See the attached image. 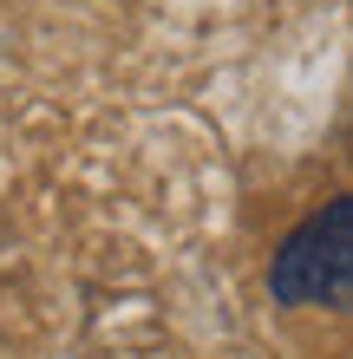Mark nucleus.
Listing matches in <instances>:
<instances>
[{"label":"nucleus","mask_w":353,"mask_h":359,"mask_svg":"<svg viewBox=\"0 0 353 359\" xmlns=\"http://www.w3.org/2000/svg\"><path fill=\"white\" fill-rule=\"evenodd\" d=\"M268 294L281 307H353V196H334L307 216L268 262Z\"/></svg>","instance_id":"1"}]
</instances>
